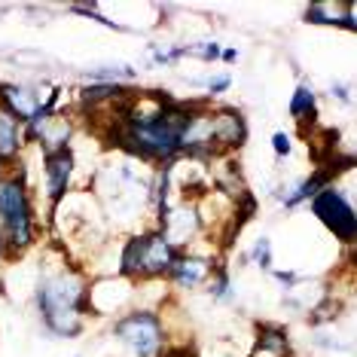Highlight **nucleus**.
Returning a JSON list of instances; mask_svg holds the SVG:
<instances>
[{"instance_id":"obj_14","label":"nucleus","mask_w":357,"mask_h":357,"mask_svg":"<svg viewBox=\"0 0 357 357\" xmlns=\"http://www.w3.org/2000/svg\"><path fill=\"white\" fill-rule=\"evenodd\" d=\"M272 144H275V153H278V156H287V153H290V137L284 132H275Z\"/></svg>"},{"instance_id":"obj_4","label":"nucleus","mask_w":357,"mask_h":357,"mask_svg":"<svg viewBox=\"0 0 357 357\" xmlns=\"http://www.w3.org/2000/svg\"><path fill=\"white\" fill-rule=\"evenodd\" d=\"M312 211L314 217L327 226V229L336 235L339 241H345V245H351L354 235H357V217H354V208L351 202H348L339 190H333V186H324L318 196L312 199Z\"/></svg>"},{"instance_id":"obj_10","label":"nucleus","mask_w":357,"mask_h":357,"mask_svg":"<svg viewBox=\"0 0 357 357\" xmlns=\"http://www.w3.org/2000/svg\"><path fill=\"white\" fill-rule=\"evenodd\" d=\"M257 351L266 357H287L290 354L287 330L275 327V324H263V327H259V339H257Z\"/></svg>"},{"instance_id":"obj_6","label":"nucleus","mask_w":357,"mask_h":357,"mask_svg":"<svg viewBox=\"0 0 357 357\" xmlns=\"http://www.w3.org/2000/svg\"><path fill=\"white\" fill-rule=\"evenodd\" d=\"M248 137L245 116L232 107H223L211 116V147H241Z\"/></svg>"},{"instance_id":"obj_3","label":"nucleus","mask_w":357,"mask_h":357,"mask_svg":"<svg viewBox=\"0 0 357 357\" xmlns=\"http://www.w3.org/2000/svg\"><path fill=\"white\" fill-rule=\"evenodd\" d=\"M181 259L172 241L162 232H147V235H135L123 250V275H135V278H156V275H168L174 269V263Z\"/></svg>"},{"instance_id":"obj_9","label":"nucleus","mask_w":357,"mask_h":357,"mask_svg":"<svg viewBox=\"0 0 357 357\" xmlns=\"http://www.w3.org/2000/svg\"><path fill=\"white\" fill-rule=\"evenodd\" d=\"M168 275H172L181 287H196V284H202L211 275V263L208 259H196V257H181Z\"/></svg>"},{"instance_id":"obj_16","label":"nucleus","mask_w":357,"mask_h":357,"mask_svg":"<svg viewBox=\"0 0 357 357\" xmlns=\"http://www.w3.org/2000/svg\"><path fill=\"white\" fill-rule=\"evenodd\" d=\"M165 357H196V354L183 345V348H172V351H165Z\"/></svg>"},{"instance_id":"obj_15","label":"nucleus","mask_w":357,"mask_h":357,"mask_svg":"<svg viewBox=\"0 0 357 357\" xmlns=\"http://www.w3.org/2000/svg\"><path fill=\"white\" fill-rule=\"evenodd\" d=\"M229 83H232V79L229 77H217V79H208V89H211V92H214V95H220V92H226V89H229Z\"/></svg>"},{"instance_id":"obj_7","label":"nucleus","mask_w":357,"mask_h":357,"mask_svg":"<svg viewBox=\"0 0 357 357\" xmlns=\"http://www.w3.org/2000/svg\"><path fill=\"white\" fill-rule=\"evenodd\" d=\"M43 165H46V192H50L52 202H61L64 192H68L70 174H74V153L68 147L50 150L43 159Z\"/></svg>"},{"instance_id":"obj_1","label":"nucleus","mask_w":357,"mask_h":357,"mask_svg":"<svg viewBox=\"0 0 357 357\" xmlns=\"http://www.w3.org/2000/svg\"><path fill=\"white\" fill-rule=\"evenodd\" d=\"M37 305L43 324L55 336H77L83 330V312L89 308V290L83 278L70 269L43 275L37 287Z\"/></svg>"},{"instance_id":"obj_11","label":"nucleus","mask_w":357,"mask_h":357,"mask_svg":"<svg viewBox=\"0 0 357 357\" xmlns=\"http://www.w3.org/2000/svg\"><path fill=\"white\" fill-rule=\"evenodd\" d=\"M19 147H22L19 123H15L10 113L0 110V162H13L19 156Z\"/></svg>"},{"instance_id":"obj_13","label":"nucleus","mask_w":357,"mask_h":357,"mask_svg":"<svg viewBox=\"0 0 357 357\" xmlns=\"http://www.w3.org/2000/svg\"><path fill=\"white\" fill-rule=\"evenodd\" d=\"M254 259H257V266H263V269H269V266H272V245H269V238H259L257 241Z\"/></svg>"},{"instance_id":"obj_17","label":"nucleus","mask_w":357,"mask_h":357,"mask_svg":"<svg viewBox=\"0 0 357 357\" xmlns=\"http://www.w3.org/2000/svg\"><path fill=\"white\" fill-rule=\"evenodd\" d=\"M0 165H3V162H0Z\"/></svg>"},{"instance_id":"obj_12","label":"nucleus","mask_w":357,"mask_h":357,"mask_svg":"<svg viewBox=\"0 0 357 357\" xmlns=\"http://www.w3.org/2000/svg\"><path fill=\"white\" fill-rule=\"evenodd\" d=\"M314 113H318V107H314V92L308 86H299L294 92V98H290V116L299 119V123H308V119L314 123Z\"/></svg>"},{"instance_id":"obj_5","label":"nucleus","mask_w":357,"mask_h":357,"mask_svg":"<svg viewBox=\"0 0 357 357\" xmlns=\"http://www.w3.org/2000/svg\"><path fill=\"white\" fill-rule=\"evenodd\" d=\"M123 342L132 348L137 357H156L162 348V321L153 312H132L116 321L113 327Z\"/></svg>"},{"instance_id":"obj_8","label":"nucleus","mask_w":357,"mask_h":357,"mask_svg":"<svg viewBox=\"0 0 357 357\" xmlns=\"http://www.w3.org/2000/svg\"><path fill=\"white\" fill-rule=\"evenodd\" d=\"M43 107V101L37 95H31L22 86H0V110L10 113L15 123H28L37 116V110Z\"/></svg>"},{"instance_id":"obj_2","label":"nucleus","mask_w":357,"mask_h":357,"mask_svg":"<svg viewBox=\"0 0 357 357\" xmlns=\"http://www.w3.org/2000/svg\"><path fill=\"white\" fill-rule=\"evenodd\" d=\"M0 241L13 254L34 241V211L22 174L0 177Z\"/></svg>"}]
</instances>
